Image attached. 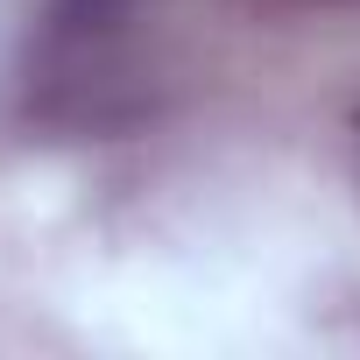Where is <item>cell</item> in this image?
Returning a JSON list of instances; mask_svg holds the SVG:
<instances>
[{"label": "cell", "instance_id": "obj_1", "mask_svg": "<svg viewBox=\"0 0 360 360\" xmlns=\"http://www.w3.org/2000/svg\"><path fill=\"white\" fill-rule=\"evenodd\" d=\"M134 8H141V0H50V8H43V36H50V50H92Z\"/></svg>", "mask_w": 360, "mask_h": 360}, {"label": "cell", "instance_id": "obj_2", "mask_svg": "<svg viewBox=\"0 0 360 360\" xmlns=\"http://www.w3.org/2000/svg\"><path fill=\"white\" fill-rule=\"evenodd\" d=\"M353 169H360V141H353Z\"/></svg>", "mask_w": 360, "mask_h": 360}]
</instances>
